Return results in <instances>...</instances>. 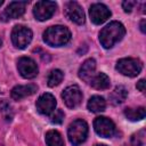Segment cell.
Masks as SVG:
<instances>
[{
	"mask_svg": "<svg viewBox=\"0 0 146 146\" xmlns=\"http://www.w3.org/2000/svg\"><path fill=\"white\" fill-rule=\"evenodd\" d=\"M125 34V29L122 23L114 21L107 24L99 33V41L100 44L105 49L112 48L116 42H119Z\"/></svg>",
	"mask_w": 146,
	"mask_h": 146,
	"instance_id": "obj_1",
	"label": "cell"
},
{
	"mask_svg": "<svg viewBox=\"0 0 146 146\" xmlns=\"http://www.w3.org/2000/svg\"><path fill=\"white\" fill-rule=\"evenodd\" d=\"M71 40V32L66 26L54 25L48 27L43 33V41L51 47H60Z\"/></svg>",
	"mask_w": 146,
	"mask_h": 146,
	"instance_id": "obj_2",
	"label": "cell"
},
{
	"mask_svg": "<svg viewBox=\"0 0 146 146\" xmlns=\"http://www.w3.org/2000/svg\"><path fill=\"white\" fill-rule=\"evenodd\" d=\"M67 136L68 140L73 146H79L81 145L88 136V124L86 121L78 119L73 121L67 129Z\"/></svg>",
	"mask_w": 146,
	"mask_h": 146,
	"instance_id": "obj_3",
	"label": "cell"
},
{
	"mask_svg": "<svg viewBox=\"0 0 146 146\" xmlns=\"http://www.w3.org/2000/svg\"><path fill=\"white\" fill-rule=\"evenodd\" d=\"M116 70L125 76H137L143 70V63L138 58H121L116 63Z\"/></svg>",
	"mask_w": 146,
	"mask_h": 146,
	"instance_id": "obj_4",
	"label": "cell"
},
{
	"mask_svg": "<svg viewBox=\"0 0 146 146\" xmlns=\"http://www.w3.org/2000/svg\"><path fill=\"white\" fill-rule=\"evenodd\" d=\"M32 31L24 25H16L11 31L13 44L18 49H24L32 40Z\"/></svg>",
	"mask_w": 146,
	"mask_h": 146,
	"instance_id": "obj_5",
	"label": "cell"
},
{
	"mask_svg": "<svg viewBox=\"0 0 146 146\" xmlns=\"http://www.w3.org/2000/svg\"><path fill=\"white\" fill-rule=\"evenodd\" d=\"M94 129L100 137H104V138L113 137L116 132L114 122L112 120H110L108 117H105V116H98L95 119Z\"/></svg>",
	"mask_w": 146,
	"mask_h": 146,
	"instance_id": "obj_6",
	"label": "cell"
},
{
	"mask_svg": "<svg viewBox=\"0 0 146 146\" xmlns=\"http://www.w3.org/2000/svg\"><path fill=\"white\" fill-rule=\"evenodd\" d=\"M56 8L57 5L54 1H38L33 8V15L38 21H47L54 15Z\"/></svg>",
	"mask_w": 146,
	"mask_h": 146,
	"instance_id": "obj_7",
	"label": "cell"
},
{
	"mask_svg": "<svg viewBox=\"0 0 146 146\" xmlns=\"http://www.w3.org/2000/svg\"><path fill=\"white\" fill-rule=\"evenodd\" d=\"M17 68L19 74L25 79H33L38 75V65L30 57H21L17 62Z\"/></svg>",
	"mask_w": 146,
	"mask_h": 146,
	"instance_id": "obj_8",
	"label": "cell"
},
{
	"mask_svg": "<svg viewBox=\"0 0 146 146\" xmlns=\"http://www.w3.org/2000/svg\"><path fill=\"white\" fill-rule=\"evenodd\" d=\"M62 98L68 108H75L82 100V92L78 86H70L63 91Z\"/></svg>",
	"mask_w": 146,
	"mask_h": 146,
	"instance_id": "obj_9",
	"label": "cell"
},
{
	"mask_svg": "<svg viewBox=\"0 0 146 146\" xmlns=\"http://www.w3.org/2000/svg\"><path fill=\"white\" fill-rule=\"evenodd\" d=\"M90 19L94 24L100 25L106 22L111 16V10L103 3H94L89 9Z\"/></svg>",
	"mask_w": 146,
	"mask_h": 146,
	"instance_id": "obj_10",
	"label": "cell"
},
{
	"mask_svg": "<svg viewBox=\"0 0 146 146\" xmlns=\"http://www.w3.org/2000/svg\"><path fill=\"white\" fill-rule=\"evenodd\" d=\"M65 15L68 19H71L72 22L79 25H82L86 21V16L82 7L75 1H70L65 5Z\"/></svg>",
	"mask_w": 146,
	"mask_h": 146,
	"instance_id": "obj_11",
	"label": "cell"
},
{
	"mask_svg": "<svg viewBox=\"0 0 146 146\" xmlns=\"http://www.w3.org/2000/svg\"><path fill=\"white\" fill-rule=\"evenodd\" d=\"M36 110L39 113L43 114V115H49L50 113H52L55 111L56 107V99L51 94H42L38 100H36Z\"/></svg>",
	"mask_w": 146,
	"mask_h": 146,
	"instance_id": "obj_12",
	"label": "cell"
},
{
	"mask_svg": "<svg viewBox=\"0 0 146 146\" xmlns=\"http://www.w3.org/2000/svg\"><path fill=\"white\" fill-rule=\"evenodd\" d=\"M26 5H27L26 1H13V2H10L8 5V7L6 8V10L3 11V14L1 15V18L7 17V19H10V18L21 17L25 13Z\"/></svg>",
	"mask_w": 146,
	"mask_h": 146,
	"instance_id": "obj_13",
	"label": "cell"
},
{
	"mask_svg": "<svg viewBox=\"0 0 146 146\" xmlns=\"http://www.w3.org/2000/svg\"><path fill=\"white\" fill-rule=\"evenodd\" d=\"M38 90V86L34 83H29L24 86H16L11 90V98L15 100H21L22 98H25L27 96H31L35 94Z\"/></svg>",
	"mask_w": 146,
	"mask_h": 146,
	"instance_id": "obj_14",
	"label": "cell"
},
{
	"mask_svg": "<svg viewBox=\"0 0 146 146\" xmlns=\"http://www.w3.org/2000/svg\"><path fill=\"white\" fill-rule=\"evenodd\" d=\"M95 71H96V60L94 58H88L81 65V67L79 70V76H80V79H82L83 81L89 83L90 80L92 79V76L96 74Z\"/></svg>",
	"mask_w": 146,
	"mask_h": 146,
	"instance_id": "obj_15",
	"label": "cell"
},
{
	"mask_svg": "<svg viewBox=\"0 0 146 146\" xmlns=\"http://www.w3.org/2000/svg\"><path fill=\"white\" fill-rule=\"evenodd\" d=\"M89 84L92 88L97 89V90H104V89H107L110 87L111 81H110V78L105 73L100 72V73H97V74H95L92 76V79L90 80Z\"/></svg>",
	"mask_w": 146,
	"mask_h": 146,
	"instance_id": "obj_16",
	"label": "cell"
},
{
	"mask_svg": "<svg viewBox=\"0 0 146 146\" xmlns=\"http://www.w3.org/2000/svg\"><path fill=\"white\" fill-rule=\"evenodd\" d=\"M87 107L90 112H94V113H99V112H103L106 107V102L103 97L100 96H92L90 97V99L88 100V104H87Z\"/></svg>",
	"mask_w": 146,
	"mask_h": 146,
	"instance_id": "obj_17",
	"label": "cell"
},
{
	"mask_svg": "<svg viewBox=\"0 0 146 146\" xmlns=\"http://www.w3.org/2000/svg\"><path fill=\"white\" fill-rule=\"evenodd\" d=\"M128 96V91L123 86H117L110 95V100L113 105H119L125 100Z\"/></svg>",
	"mask_w": 146,
	"mask_h": 146,
	"instance_id": "obj_18",
	"label": "cell"
},
{
	"mask_svg": "<svg viewBox=\"0 0 146 146\" xmlns=\"http://www.w3.org/2000/svg\"><path fill=\"white\" fill-rule=\"evenodd\" d=\"M124 115L130 121H140L145 117L146 111H145V107H143V106L135 107V108L129 107V108L124 110Z\"/></svg>",
	"mask_w": 146,
	"mask_h": 146,
	"instance_id": "obj_19",
	"label": "cell"
},
{
	"mask_svg": "<svg viewBox=\"0 0 146 146\" xmlns=\"http://www.w3.org/2000/svg\"><path fill=\"white\" fill-rule=\"evenodd\" d=\"M46 144L47 146H65L62 135L57 130H49L46 133Z\"/></svg>",
	"mask_w": 146,
	"mask_h": 146,
	"instance_id": "obj_20",
	"label": "cell"
},
{
	"mask_svg": "<svg viewBox=\"0 0 146 146\" xmlns=\"http://www.w3.org/2000/svg\"><path fill=\"white\" fill-rule=\"evenodd\" d=\"M64 78V73L60 71V70H52L49 75H48V79H47V83L49 87H55V86H58L62 80Z\"/></svg>",
	"mask_w": 146,
	"mask_h": 146,
	"instance_id": "obj_21",
	"label": "cell"
},
{
	"mask_svg": "<svg viewBox=\"0 0 146 146\" xmlns=\"http://www.w3.org/2000/svg\"><path fill=\"white\" fill-rule=\"evenodd\" d=\"M0 112H1L2 116L5 117V120H7V121H10L13 119V116H14L13 108H11L10 104L6 99L0 100Z\"/></svg>",
	"mask_w": 146,
	"mask_h": 146,
	"instance_id": "obj_22",
	"label": "cell"
},
{
	"mask_svg": "<svg viewBox=\"0 0 146 146\" xmlns=\"http://www.w3.org/2000/svg\"><path fill=\"white\" fill-rule=\"evenodd\" d=\"M64 120V112L62 110H56L55 113L51 115V122L55 124H60Z\"/></svg>",
	"mask_w": 146,
	"mask_h": 146,
	"instance_id": "obj_23",
	"label": "cell"
},
{
	"mask_svg": "<svg viewBox=\"0 0 146 146\" xmlns=\"http://www.w3.org/2000/svg\"><path fill=\"white\" fill-rule=\"evenodd\" d=\"M144 140H145V138H144V131H140L137 135H133L132 138H131V141H132V144L135 146H141L144 144Z\"/></svg>",
	"mask_w": 146,
	"mask_h": 146,
	"instance_id": "obj_24",
	"label": "cell"
},
{
	"mask_svg": "<svg viewBox=\"0 0 146 146\" xmlns=\"http://www.w3.org/2000/svg\"><path fill=\"white\" fill-rule=\"evenodd\" d=\"M137 6V1H132V0H125L122 2V8L125 13H131L133 7Z\"/></svg>",
	"mask_w": 146,
	"mask_h": 146,
	"instance_id": "obj_25",
	"label": "cell"
},
{
	"mask_svg": "<svg viewBox=\"0 0 146 146\" xmlns=\"http://www.w3.org/2000/svg\"><path fill=\"white\" fill-rule=\"evenodd\" d=\"M145 84H146V82H145V80L144 79H141V80H139L138 82H137V89L139 90V91H141V92H145Z\"/></svg>",
	"mask_w": 146,
	"mask_h": 146,
	"instance_id": "obj_26",
	"label": "cell"
},
{
	"mask_svg": "<svg viewBox=\"0 0 146 146\" xmlns=\"http://www.w3.org/2000/svg\"><path fill=\"white\" fill-rule=\"evenodd\" d=\"M145 23H146V21H145V19H141V22H140V30H141V32H143V33H145V32H146Z\"/></svg>",
	"mask_w": 146,
	"mask_h": 146,
	"instance_id": "obj_27",
	"label": "cell"
},
{
	"mask_svg": "<svg viewBox=\"0 0 146 146\" xmlns=\"http://www.w3.org/2000/svg\"><path fill=\"white\" fill-rule=\"evenodd\" d=\"M95 146H106V145H104V144H96Z\"/></svg>",
	"mask_w": 146,
	"mask_h": 146,
	"instance_id": "obj_28",
	"label": "cell"
},
{
	"mask_svg": "<svg viewBox=\"0 0 146 146\" xmlns=\"http://www.w3.org/2000/svg\"><path fill=\"white\" fill-rule=\"evenodd\" d=\"M1 46H2V40L0 39V47H1Z\"/></svg>",
	"mask_w": 146,
	"mask_h": 146,
	"instance_id": "obj_29",
	"label": "cell"
},
{
	"mask_svg": "<svg viewBox=\"0 0 146 146\" xmlns=\"http://www.w3.org/2000/svg\"><path fill=\"white\" fill-rule=\"evenodd\" d=\"M2 3H3V1H2V0H0V6H1Z\"/></svg>",
	"mask_w": 146,
	"mask_h": 146,
	"instance_id": "obj_30",
	"label": "cell"
}]
</instances>
